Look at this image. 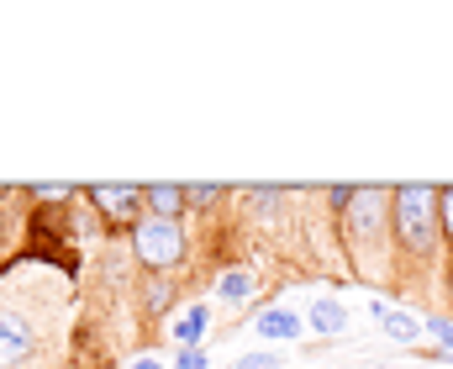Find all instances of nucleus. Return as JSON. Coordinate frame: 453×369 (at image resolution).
<instances>
[{
    "label": "nucleus",
    "mask_w": 453,
    "mask_h": 369,
    "mask_svg": "<svg viewBox=\"0 0 453 369\" xmlns=\"http://www.w3.org/2000/svg\"><path fill=\"white\" fill-rule=\"evenodd\" d=\"M390 233L395 253L411 264H433L443 248V222H438V190L433 185H401L390 196Z\"/></svg>",
    "instance_id": "nucleus-1"
},
{
    "label": "nucleus",
    "mask_w": 453,
    "mask_h": 369,
    "mask_svg": "<svg viewBox=\"0 0 453 369\" xmlns=\"http://www.w3.org/2000/svg\"><path fill=\"white\" fill-rule=\"evenodd\" d=\"M390 196H395V190H380V185H364V190H353V196H348L342 217H348V238H353V243H369V248L385 243Z\"/></svg>",
    "instance_id": "nucleus-2"
},
{
    "label": "nucleus",
    "mask_w": 453,
    "mask_h": 369,
    "mask_svg": "<svg viewBox=\"0 0 453 369\" xmlns=\"http://www.w3.org/2000/svg\"><path fill=\"white\" fill-rule=\"evenodd\" d=\"M132 248H137V258H142L148 269H169V264L185 258V233H180V222H164V217L148 211V217L132 227Z\"/></svg>",
    "instance_id": "nucleus-3"
},
{
    "label": "nucleus",
    "mask_w": 453,
    "mask_h": 369,
    "mask_svg": "<svg viewBox=\"0 0 453 369\" xmlns=\"http://www.w3.org/2000/svg\"><path fill=\"white\" fill-rule=\"evenodd\" d=\"M90 201L101 206V217H106L111 227H127V222L137 227V222H142V217H137V201H142V190H137V185H96V190H90Z\"/></svg>",
    "instance_id": "nucleus-4"
},
{
    "label": "nucleus",
    "mask_w": 453,
    "mask_h": 369,
    "mask_svg": "<svg viewBox=\"0 0 453 369\" xmlns=\"http://www.w3.org/2000/svg\"><path fill=\"white\" fill-rule=\"evenodd\" d=\"M27 354H32V322L0 306V369H16Z\"/></svg>",
    "instance_id": "nucleus-5"
},
{
    "label": "nucleus",
    "mask_w": 453,
    "mask_h": 369,
    "mask_svg": "<svg viewBox=\"0 0 453 369\" xmlns=\"http://www.w3.org/2000/svg\"><path fill=\"white\" fill-rule=\"evenodd\" d=\"M374 322H380L385 338H395V343H417V338H422V317H411V311H401V306L374 301Z\"/></svg>",
    "instance_id": "nucleus-6"
},
{
    "label": "nucleus",
    "mask_w": 453,
    "mask_h": 369,
    "mask_svg": "<svg viewBox=\"0 0 453 369\" xmlns=\"http://www.w3.org/2000/svg\"><path fill=\"white\" fill-rule=\"evenodd\" d=\"M142 201L153 206V217H164V222H180V211L190 206V196L180 190V185H148L142 190Z\"/></svg>",
    "instance_id": "nucleus-7"
},
{
    "label": "nucleus",
    "mask_w": 453,
    "mask_h": 369,
    "mask_svg": "<svg viewBox=\"0 0 453 369\" xmlns=\"http://www.w3.org/2000/svg\"><path fill=\"white\" fill-rule=\"evenodd\" d=\"M258 333L285 343V338H296V333H301V317H296V311H285V306H269V311L258 317Z\"/></svg>",
    "instance_id": "nucleus-8"
},
{
    "label": "nucleus",
    "mask_w": 453,
    "mask_h": 369,
    "mask_svg": "<svg viewBox=\"0 0 453 369\" xmlns=\"http://www.w3.org/2000/svg\"><path fill=\"white\" fill-rule=\"evenodd\" d=\"M311 327H317L322 338H338L342 327H348V311H342L338 301H317V306H311Z\"/></svg>",
    "instance_id": "nucleus-9"
},
{
    "label": "nucleus",
    "mask_w": 453,
    "mask_h": 369,
    "mask_svg": "<svg viewBox=\"0 0 453 369\" xmlns=\"http://www.w3.org/2000/svg\"><path fill=\"white\" fill-rule=\"evenodd\" d=\"M201 333H206V306L196 301V306H185V317L174 322V338H180L185 349H196V343H201Z\"/></svg>",
    "instance_id": "nucleus-10"
},
{
    "label": "nucleus",
    "mask_w": 453,
    "mask_h": 369,
    "mask_svg": "<svg viewBox=\"0 0 453 369\" xmlns=\"http://www.w3.org/2000/svg\"><path fill=\"white\" fill-rule=\"evenodd\" d=\"M248 296H253V274H248V269H232V274H222V301L242 306Z\"/></svg>",
    "instance_id": "nucleus-11"
},
{
    "label": "nucleus",
    "mask_w": 453,
    "mask_h": 369,
    "mask_svg": "<svg viewBox=\"0 0 453 369\" xmlns=\"http://www.w3.org/2000/svg\"><path fill=\"white\" fill-rule=\"evenodd\" d=\"M169 301H174V285H169V280H148V290H142V306L158 317V311H169Z\"/></svg>",
    "instance_id": "nucleus-12"
},
{
    "label": "nucleus",
    "mask_w": 453,
    "mask_h": 369,
    "mask_svg": "<svg viewBox=\"0 0 453 369\" xmlns=\"http://www.w3.org/2000/svg\"><path fill=\"white\" fill-rule=\"evenodd\" d=\"M438 222H443V243L453 248V185L438 190Z\"/></svg>",
    "instance_id": "nucleus-13"
},
{
    "label": "nucleus",
    "mask_w": 453,
    "mask_h": 369,
    "mask_svg": "<svg viewBox=\"0 0 453 369\" xmlns=\"http://www.w3.org/2000/svg\"><path fill=\"white\" fill-rule=\"evenodd\" d=\"M427 333H433L438 354H443V349H453V322H449V317H427Z\"/></svg>",
    "instance_id": "nucleus-14"
},
{
    "label": "nucleus",
    "mask_w": 453,
    "mask_h": 369,
    "mask_svg": "<svg viewBox=\"0 0 453 369\" xmlns=\"http://www.w3.org/2000/svg\"><path fill=\"white\" fill-rule=\"evenodd\" d=\"M185 196H190V206H211V201H222L226 190H222V185H190Z\"/></svg>",
    "instance_id": "nucleus-15"
},
{
    "label": "nucleus",
    "mask_w": 453,
    "mask_h": 369,
    "mask_svg": "<svg viewBox=\"0 0 453 369\" xmlns=\"http://www.w3.org/2000/svg\"><path fill=\"white\" fill-rule=\"evenodd\" d=\"M237 369H280V359H274V354H242Z\"/></svg>",
    "instance_id": "nucleus-16"
},
{
    "label": "nucleus",
    "mask_w": 453,
    "mask_h": 369,
    "mask_svg": "<svg viewBox=\"0 0 453 369\" xmlns=\"http://www.w3.org/2000/svg\"><path fill=\"white\" fill-rule=\"evenodd\" d=\"M32 196H37V201H64V196H69V185H37Z\"/></svg>",
    "instance_id": "nucleus-17"
},
{
    "label": "nucleus",
    "mask_w": 453,
    "mask_h": 369,
    "mask_svg": "<svg viewBox=\"0 0 453 369\" xmlns=\"http://www.w3.org/2000/svg\"><path fill=\"white\" fill-rule=\"evenodd\" d=\"M180 369H206V354H201V349H185V354H180Z\"/></svg>",
    "instance_id": "nucleus-18"
},
{
    "label": "nucleus",
    "mask_w": 453,
    "mask_h": 369,
    "mask_svg": "<svg viewBox=\"0 0 453 369\" xmlns=\"http://www.w3.org/2000/svg\"><path fill=\"white\" fill-rule=\"evenodd\" d=\"M443 290H449V306H453V253H449V269H443Z\"/></svg>",
    "instance_id": "nucleus-19"
},
{
    "label": "nucleus",
    "mask_w": 453,
    "mask_h": 369,
    "mask_svg": "<svg viewBox=\"0 0 453 369\" xmlns=\"http://www.w3.org/2000/svg\"><path fill=\"white\" fill-rule=\"evenodd\" d=\"M132 369H164V365H158V359H137Z\"/></svg>",
    "instance_id": "nucleus-20"
},
{
    "label": "nucleus",
    "mask_w": 453,
    "mask_h": 369,
    "mask_svg": "<svg viewBox=\"0 0 453 369\" xmlns=\"http://www.w3.org/2000/svg\"><path fill=\"white\" fill-rule=\"evenodd\" d=\"M443 359H449V365H453V349H443Z\"/></svg>",
    "instance_id": "nucleus-21"
},
{
    "label": "nucleus",
    "mask_w": 453,
    "mask_h": 369,
    "mask_svg": "<svg viewBox=\"0 0 453 369\" xmlns=\"http://www.w3.org/2000/svg\"><path fill=\"white\" fill-rule=\"evenodd\" d=\"M369 369H390V365H369Z\"/></svg>",
    "instance_id": "nucleus-22"
},
{
    "label": "nucleus",
    "mask_w": 453,
    "mask_h": 369,
    "mask_svg": "<svg viewBox=\"0 0 453 369\" xmlns=\"http://www.w3.org/2000/svg\"><path fill=\"white\" fill-rule=\"evenodd\" d=\"M0 196H5V190H0Z\"/></svg>",
    "instance_id": "nucleus-23"
}]
</instances>
